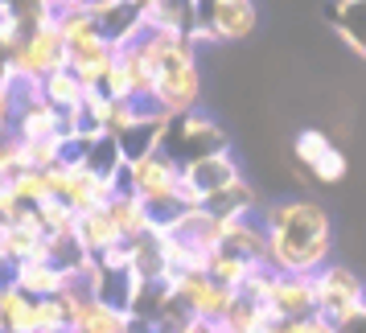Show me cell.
I'll use <instances>...</instances> for the list:
<instances>
[{
  "label": "cell",
  "instance_id": "cell-19",
  "mask_svg": "<svg viewBox=\"0 0 366 333\" xmlns=\"http://www.w3.org/2000/svg\"><path fill=\"white\" fill-rule=\"evenodd\" d=\"M264 264H255V259H247V255H239V251H231V247H218L214 255H210V276L214 280H222L227 288H234V292H243L247 288V280L259 272Z\"/></svg>",
  "mask_w": 366,
  "mask_h": 333
},
{
  "label": "cell",
  "instance_id": "cell-1",
  "mask_svg": "<svg viewBox=\"0 0 366 333\" xmlns=\"http://www.w3.org/2000/svg\"><path fill=\"white\" fill-rule=\"evenodd\" d=\"M267 231V264L288 276H317L330 264L333 222L309 198H284L259 210Z\"/></svg>",
  "mask_w": 366,
  "mask_h": 333
},
{
  "label": "cell",
  "instance_id": "cell-27",
  "mask_svg": "<svg viewBox=\"0 0 366 333\" xmlns=\"http://www.w3.org/2000/svg\"><path fill=\"white\" fill-rule=\"evenodd\" d=\"M0 189H4V182H0Z\"/></svg>",
  "mask_w": 366,
  "mask_h": 333
},
{
  "label": "cell",
  "instance_id": "cell-26",
  "mask_svg": "<svg viewBox=\"0 0 366 333\" xmlns=\"http://www.w3.org/2000/svg\"><path fill=\"white\" fill-rule=\"evenodd\" d=\"M177 333H231V329H227L222 321H202V317H189Z\"/></svg>",
  "mask_w": 366,
  "mask_h": 333
},
{
  "label": "cell",
  "instance_id": "cell-21",
  "mask_svg": "<svg viewBox=\"0 0 366 333\" xmlns=\"http://www.w3.org/2000/svg\"><path fill=\"white\" fill-rule=\"evenodd\" d=\"M34 210H37V218H41L46 234H74V227H79V210H74L70 202H62V198L41 202V206H34Z\"/></svg>",
  "mask_w": 366,
  "mask_h": 333
},
{
  "label": "cell",
  "instance_id": "cell-4",
  "mask_svg": "<svg viewBox=\"0 0 366 333\" xmlns=\"http://www.w3.org/2000/svg\"><path fill=\"white\" fill-rule=\"evenodd\" d=\"M182 165L189 161H202V156H210V152H222L227 149V132L218 128V119H210L206 111H185V116H173L165 128V144Z\"/></svg>",
  "mask_w": 366,
  "mask_h": 333
},
{
  "label": "cell",
  "instance_id": "cell-14",
  "mask_svg": "<svg viewBox=\"0 0 366 333\" xmlns=\"http://www.w3.org/2000/svg\"><path fill=\"white\" fill-rule=\"evenodd\" d=\"M132 325H136L132 309H119L103 297H86L83 309H79V321H74L79 333H132Z\"/></svg>",
  "mask_w": 366,
  "mask_h": 333
},
{
  "label": "cell",
  "instance_id": "cell-3",
  "mask_svg": "<svg viewBox=\"0 0 366 333\" xmlns=\"http://www.w3.org/2000/svg\"><path fill=\"white\" fill-rule=\"evenodd\" d=\"M313 284H317V313L325 321L346 329L358 317H366V284L346 264H325L313 276Z\"/></svg>",
  "mask_w": 366,
  "mask_h": 333
},
{
  "label": "cell",
  "instance_id": "cell-10",
  "mask_svg": "<svg viewBox=\"0 0 366 333\" xmlns=\"http://www.w3.org/2000/svg\"><path fill=\"white\" fill-rule=\"evenodd\" d=\"M13 280L37 300L58 297V292H66L70 284H83L74 267H62V264H54V259H25V264H13Z\"/></svg>",
  "mask_w": 366,
  "mask_h": 333
},
{
  "label": "cell",
  "instance_id": "cell-15",
  "mask_svg": "<svg viewBox=\"0 0 366 333\" xmlns=\"http://www.w3.org/2000/svg\"><path fill=\"white\" fill-rule=\"evenodd\" d=\"M74 234H79V243H83L86 255H103V251H112V247H119V243H128V239H124V231L116 227V218H112V210H107V206L79 214V227H74Z\"/></svg>",
  "mask_w": 366,
  "mask_h": 333
},
{
  "label": "cell",
  "instance_id": "cell-7",
  "mask_svg": "<svg viewBox=\"0 0 366 333\" xmlns=\"http://www.w3.org/2000/svg\"><path fill=\"white\" fill-rule=\"evenodd\" d=\"M292 156H297L300 169H305L313 182H321V185H337L342 177H346V169H350L346 152L337 149L321 128H305V132H297V140H292Z\"/></svg>",
  "mask_w": 366,
  "mask_h": 333
},
{
  "label": "cell",
  "instance_id": "cell-2",
  "mask_svg": "<svg viewBox=\"0 0 366 333\" xmlns=\"http://www.w3.org/2000/svg\"><path fill=\"white\" fill-rule=\"evenodd\" d=\"M140 46L157 62V86H152V111L161 116H185L202 99V70H198V50L189 46L185 34H149L140 37Z\"/></svg>",
  "mask_w": 366,
  "mask_h": 333
},
{
  "label": "cell",
  "instance_id": "cell-25",
  "mask_svg": "<svg viewBox=\"0 0 366 333\" xmlns=\"http://www.w3.org/2000/svg\"><path fill=\"white\" fill-rule=\"evenodd\" d=\"M13 119H17V91L0 83V132H13Z\"/></svg>",
  "mask_w": 366,
  "mask_h": 333
},
{
  "label": "cell",
  "instance_id": "cell-9",
  "mask_svg": "<svg viewBox=\"0 0 366 333\" xmlns=\"http://www.w3.org/2000/svg\"><path fill=\"white\" fill-rule=\"evenodd\" d=\"M267 309H272L276 321L317 317V284H313V276H288V272H276V284H272Z\"/></svg>",
  "mask_w": 366,
  "mask_h": 333
},
{
  "label": "cell",
  "instance_id": "cell-24",
  "mask_svg": "<svg viewBox=\"0 0 366 333\" xmlns=\"http://www.w3.org/2000/svg\"><path fill=\"white\" fill-rule=\"evenodd\" d=\"M25 210H29V206H25V202H21L17 194H13V185H4V189H0V227L17 222V218L25 214Z\"/></svg>",
  "mask_w": 366,
  "mask_h": 333
},
{
  "label": "cell",
  "instance_id": "cell-17",
  "mask_svg": "<svg viewBox=\"0 0 366 333\" xmlns=\"http://www.w3.org/2000/svg\"><path fill=\"white\" fill-rule=\"evenodd\" d=\"M206 206H210L218 218H259V194L251 189L247 177H239V182H231L227 189L210 194Z\"/></svg>",
  "mask_w": 366,
  "mask_h": 333
},
{
  "label": "cell",
  "instance_id": "cell-20",
  "mask_svg": "<svg viewBox=\"0 0 366 333\" xmlns=\"http://www.w3.org/2000/svg\"><path fill=\"white\" fill-rule=\"evenodd\" d=\"M29 169V152H25V140L17 132H0V182H17L21 173Z\"/></svg>",
  "mask_w": 366,
  "mask_h": 333
},
{
  "label": "cell",
  "instance_id": "cell-13",
  "mask_svg": "<svg viewBox=\"0 0 366 333\" xmlns=\"http://www.w3.org/2000/svg\"><path fill=\"white\" fill-rule=\"evenodd\" d=\"M0 333H37V297L17 280H0Z\"/></svg>",
  "mask_w": 366,
  "mask_h": 333
},
{
  "label": "cell",
  "instance_id": "cell-12",
  "mask_svg": "<svg viewBox=\"0 0 366 333\" xmlns=\"http://www.w3.org/2000/svg\"><path fill=\"white\" fill-rule=\"evenodd\" d=\"M116 46L107 41V37H95V41H83V46H70V70L83 79L91 91L95 86H103V79L112 74V66H116Z\"/></svg>",
  "mask_w": 366,
  "mask_h": 333
},
{
  "label": "cell",
  "instance_id": "cell-5",
  "mask_svg": "<svg viewBox=\"0 0 366 333\" xmlns=\"http://www.w3.org/2000/svg\"><path fill=\"white\" fill-rule=\"evenodd\" d=\"M9 58L17 62L21 79H34V83H41L46 74L70 66V41L62 37L58 21H50V25H37V29H29V34H25V41H21Z\"/></svg>",
  "mask_w": 366,
  "mask_h": 333
},
{
  "label": "cell",
  "instance_id": "cell-22",
  "mask_svg": "<svg viewBox=\"0 0 366 333\" xmlns=\"http://www.w3.org/2000/svg\"><path fill=\"white\" fill-rule=\"evenodd\" d=\"M58 29H62V37H66L70 46L95 41V37L103 34V29H99V21L91 17L86 9H66V13H58Z\"/></svg>",
  "mask_w": 366,
  "mask_h": 333
},
{
  "label": "cell",
  "instance_id": "cell-16",
  "mask_svg": "<svg viewBox=\"0 0 366 333\" xmlns=\"http://www.w3.org/2000/svg\"><path fill=\"white\" fill-rule=\"evenodd\" d=\"M107 210H112V218H116V227L124 231V239H128V243H132V239H140V234H149L152 227H157L152 206L140 198V194H132V189L116 194V198L107 202Z\"/></svg>",
  "mask_w": 366,
  "mask_h": 333
},
{
  "label": "cell",
  "instance_id": "cell-18",
  "mask_svg": "<svg viewBox=\"0 0 366 333\" xmlns=\"http://www.w3.org/2000/svg\"><path fill=\"white\" fill-rule=\"evenodd\" d=\"M86 91H91V86H86L70 66L54 70V74H46V79H41V95H46L58 111H74V107H83Z\"/></svg>",
  "mask_w": 366,
  "mask_h": 333
},
{
  "label": "cell",
  "instance_id": "cell-8",
  "mask_svg": "<svg viewBox=\"0 0 366 333\" xmlns=\"http://www.w3.org/2000/svg\"><path fill=\"white\" fill-rule=\"evenodd\" d=\"M198 17L218 34V41H247L259 25L255 0H198Z\"/></svg>",
  "mask_w": 366,
  "mask_h": 333
},
{
  "label": "cell",
  "instance_id": "cell-11",
  "mask_svg": "<svg viewBox=\"0 0 366 333\" xmlns=\"http://www.w3.org/2000/svg\"><path fill=\"white\" fill-rule=\"evenodd\" d=\"M185 169V182L194 185L202 194V202L210 198V194H218V189H227L231 182H239L243 177V169H239V161H234L231 149L222 152H210V156H202V161H189Z\"/></svg>",
  "mask_w": 366,
  "mask_h": 333
},
{
  "label": "cell",
  "instance_id": "cell-6",
  "mask_svg": "<svg viewBox=\"0 0 366 333\" xmlns=\"http://www.w3.org/2000/svg\"><path fill=\"white\" fill-rule=\"evenodd\" d=\"M169 288H173V297L182 300L185 313L202 317V321H222L227 309L234 304V297H239L234 288L214 280L210 272H177V276L169 280Z\"/></svg>",
  "mask_w": 366,
  "mask_h": 333
},
{
  "label": "cell",
  "instance_id": "cell-28",
  "mask_svg": "<svg viewBox=\"0 0 366 333\" xmlns=\"http://www.w3.org/2000/svg\"><path fill=\"white\" fill-rule=\"evenodd\" d=\"M194 4H198V0H194Z\"/></svg>",
  "mask_w": 366,
  "mask_h": 333
},
{
  "label": "cell",
  "instance_id": "cell-23",
  "mask_svg": "<svg viewBox=\"0 0 366 333\" xmlns=\"http://www.w3.org/2000/svg\"><path fill=\"white\" fill-rule=\"evenodd\" d=\"M9 185H13V194H17L25 206H41V202L54 198V185H50V173H46V169H25L17 182H9Z\"/></svg>",
  "mask_w": 366,
  "mask_h": 333
}]
</instances>
